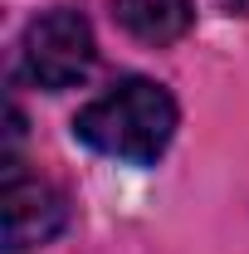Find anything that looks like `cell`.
I'll return each instance as SVG.
<instances>
[{
  "mask_svg": "<svg viewBox=\"0 0 249 254\" xmlns=\"http://www.w3.org/2000/svg\"><path fill=\"white\" fill-rule=\"evenodd\" d=\"M0 215H5V254H25L34 245H49L68 225V200L44 176H30L15 157H5L0 176Z\"/></svg>",
  "mask_w": 249,
  "mask_h": 254,
  "instance_id": "obj_3",
  "label": "cell"
},
{
  "mask_svg": "<svg viewBox=\"0 0 249 254\" xmlns=\"http://www.w3.org/2000/svg\"><path fill=\"white\" fill-rule=\"evenodd\" d=\"M176 123H181V108L156 78H123L73 118V137L103 157L156 166L176 137Z\"/></svg>",
  "mask_w": 249,
  "mask_h": 254,
  "instance_id": "obj_1",
  "label": "cell"
},
{
  "mask_svg": "<svg viewBox=\"0 0 249 254\" xmlns=\"http://www.w3.org/2000/svg\"><path fill=\"white\" fill-rule=\"evenodd\" d=\"M98 59V39L93 25L78 5H54L44 10L39 20L25 25L20 39V78L44 88V93H63V88H78Z\"/></svg>",
  "mask_w": 249,
  "mask_h": 254,
  "instance_id": "obj_2",
  "label": "cell"
},
{
  "mask_svg": "<svg viewBox=\"0 0 249 254\" xmlns=\"http://www.w3.org/2000/svg\"><path fill=\"white\" fill-rule=\"evenodd\" d=\"M113 20L137 44L166 49L195 25V5L190 0H113Z\"/></svg>",
  "mask_w": 249,
  "mask_h": 254,
  "instance_id": "obj_4",
  "label": "cell"
},
{
  "mask_svg": "<svg viewBox=\"0 0 249 254\" xmlns=\"http://www.w3.org/2000/svg\"><path fill=\"white\" fill-rule=\"evenodd\" d=\"M220 5H225L230 15H249V0H220Z\"/></svg>",
  "mask_w": 249,
  "mask_h": 254,
  "instance_id": "obj_5",
  "label": "cell"
}]
</instances>
